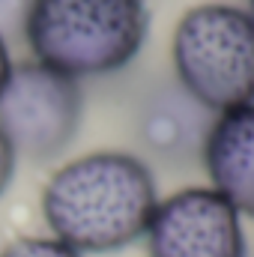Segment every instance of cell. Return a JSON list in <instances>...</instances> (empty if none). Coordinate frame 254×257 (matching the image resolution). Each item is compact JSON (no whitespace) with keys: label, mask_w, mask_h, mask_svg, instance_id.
Returning <instances> with one entry per match:
<instances>
[{"label":"cell","mask_w":254,"mask_h":257,"mask_svg":"<svg viewBox=\"0 0 254 257\" xmlns=\"http://www.w3.org/2000/svg\"><path fill=\"white\" fill-rule=\"evenodd\" d=\"M209 189L242 218H254V102L215 114L203 135Z\"/></svg>","instance_id":"cell-6"},{"label":"cell","mask_w":254,"mask_h":257,"mask_svg":"<svg viewBox=\"0 0 254 257\" xmlns=\"http://www.w3.org/2000/svg\"><path fill=\"white\" fill-rule=\"evenodd\" d=\"M0 257H84L54 236H18L3 245Z\"/></svg>","instance_id":"cell-7"},{"label":"cell","mask_w":254,"mask_h":257,"mask_svg":"<svg viewBox=\"0 0 254 257\" xmlns=\"http://www.w3.org/2000/svg\"><path fill=\"white\" fill-rule=\"evenodd\" d=\"M12 57H9V45H6V39H3V33H0V93H3V87H6V81H9V75H12Z\"/></svg>","instance_id":"cell-9"},{"label":"cell","mask_w":254,"mask_h":257,"mask_svg":"<svg viewBox=\"0 0 254 257\" xmlns=\"http://www.w3.org/2000/svg\"><path fill=\"white\" fill-rule=\"evenodd\" d=\"M147 33V0H30L24 15L33 60L72 81L126 69Z\"/></svg>","instance_id":"cell-2"},{"label":"cell","mask_w":254,"mask_h":257,"mask_svg":"<svg viewBox=\"0 0 254 257\" xmlns=\"http://www.w3.org/2000/svg\"><path fill=\"white\" fill-rule=\"evenodd\" d=\"M81 108L84 96L78 81L30 60L12 66L0 93V132L18 156L48 162L78 135Z\"/></svg>","instance_id":"cell-4"},{"label":"cell","mask_w":254,"mask_h":257,"mask_svg":"<svg viewBox=\"0 0 254 257\" xmlns=\"http://www.w3.org/2000/svg\"><path fill=\"white\" fill-rule=\"evenodd\" d=\"M174 72L197 105L230 111L254 102V18L230 3H200L177 21Z\"/></svg>","instance_id":"cell-3"},{"label":"cell","mask_w":254,"mask_h":257,"mask_svg":"<svg viewBox=\"0 0 254 257\" xmlns=\"http://www.w3.org/2000/svg\"><path fill=\"white\" fill-rule=\"evenodd\" d=\"M248 15L254 18V0H248Z\"/></svg>","instance_id":"cell-10"},{"label":"cell","mask_w":254,"mask_h":257,"mask_svg":"<svg viewBox=\"0 0 254 257\" xmlns=\"http://www.w3.org/2000/svg\"><path fill=\"white\" fill-rule=\"evenodd\" d=\"M15 165H18V153L9 144V138L0 132V194L9 189V183L15 177Z\"/></svg>","instance_id":"cell-8"},{"label":"cell","mask_w":254,"mask_h":257,"mask_svg":"<svg viewBox=\"0 0 254 257\" xmlns=\"http://www.w3.org/2000/svg\"><path fill=\"white\" fill-rule=\"evenodd\" d=\"M144 239L150 257H248L242 215L209 186L159 197Z\"/></svg>","instance_id":"cell-5"},{"label":"cell","mask_w":254,"mask_h":257,"mask_svg":"<svg viewBox=\"0 0 254 257\" xmlns=\"http://www.w3.org/2000/svg\"><path fill=\"white\" fill-rule=\"evenodd\" d=\"M156 203L153 171L120 150L66 162L48 177L39 197L51 236L78 254H111L144 239Z\"/></svg>","instance_id":"cell-1"}]
</instances>
